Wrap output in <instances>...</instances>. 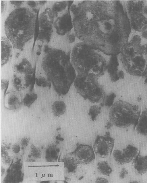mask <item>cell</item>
Listing matches in <instances>:
<instances>
[{
  "mask_svg": "<svg viewBox=\"0 0 147 183\" xmlns=\"http://www.w3.org/2000/svg\"><path fill=\"white\" fill-rule=\"evenodd\" d=\"M119 65L117 55L110 56L108 62L107 70L112 82H115L119 79L118 75Z\"/></svg>",
  "mask_w": 147,
  "mask_h": 183,
  "instance_id": "obj_12",
  "label": "cell"
},
{
  "mask_svg": "<svg viewBox=\"0 0 147 183\" xmlns=\"http://www.w3.org/2000/svg\"><path fill=\"white\" fill-rule=\"evenodd\" d=\"M76 35L75 33H72L69 34L68 36V39L69 43H71L75 41L76 40Z\"/></svg>",
  "mask_w": 147,
  "mask_h": 183,
  "instance_id": "obj_30",
  "label": "cell"
},
{
  "mask_svg": "<svg viewBox=\"0 0 147 183\" xmlns=\"http://www.w3.org/2000/svg\"><path fill=\"white\" fill-rule=\"evenodd\" d=\"M35 83L39 86L42 87H50L51 83L47 79L44 77L39 76L36 78Z\"/></svg>",
  "mask_w": 147,
  "mask_h": 183,
  "instance_id": "obj_24",
  "label": "cell"
},
{
  "mask_svg": "<svg viewBox=\"0 0 147 183\" xmlns=\"http://www.w3.org/2000/svg\"><path fill=\"white\" fill-rule=\"evenodd\" d=\"M114 144V139L109 132H106L104 136H97L93 145V149L97 156L105 158L111 155Z\"/></svg>",
  "mask_w": 147,
  "mask_h": 183,
  "instance_id": "obj_8",
  "label": "cell"
},
{
  "mask_svg": "<svg viewBox=\"0 0 147 183\" xmlns=\"http://www.w3.org/2000/svg\"><path fill=\"white\" fill-rule=\"evenodd\" d=\"M71 153L78 164H88L95 158L92 147L87 145L81 144Z\"/></svg>",
  "mask_w": 147,
  "mask_h": 183,
  "instance_id": "obj_10",
  "label": "cell"
},
{
  "mask_svg": "<svg viewBox=\"0 0 147 183\" xmlns=\"http://www.w3.org/2000/svg\"><path fill=\"white\" fill-rule=\"evenodd\" d=\"M47 1H38L37 3L38 4L40 5H43L46 3Z\"/></svg>",
  "mask_w": 147,
  "mask_h": 183,
  "instance_id": "obj_41",
  "label": "cell"
},
{
  "mask_svg": "<svg viewBox=\"0 0 147 183\" xmlns=\"http://www.w3.org/2000/svg\"><path fill=\"white\" fill-rule=\"evenodd\" d=\"M118 75L119 79H123L124 78L125 74L123 71H119L118 72Z\"/></svg>",
  "mask_w": 147,
  "mask_h": 183,
  "instance_id": "obj_37",
  "label": "cell"
},
{
  "mask_svg": "<svg viewBox=\"0 0 147 183\" xmlns=\"http://www.w3.org/2000/svg\"><path fill=\"white\" fill-rule=\"evenodd\" d=\"M12 150L13 152L15 153H18L20 150V147L19 145L15 144L13 145Z\"/></svg>",
  "mask_w": 147,
  "mask_h": 183,
  "instance_id": "obj_33",
  "label": "cell"
},
{
  "mask_svg": "<svg viewBox=\"0 0 147 183\" xmlns=\"http://www.w3.org/2000/svg\"><path fill=\"white\" fill-rule=\"evenodd\" d=\"M144 82H145L146 84L147 85V78H146Z\"/></svg>",
  "mask_w": 147,
  "mask_h": 183,
  "instance_id": "obj_42",
  "label": "cell"
},
{
  "mask_svg": "<svg viewBox=\"0 0 147 183\" xmlns=\"http://www.w3.org/2000/svg\"><path fill=\"white\" fill-rule=\"evenodd\" d=\"M37 94L33 92H29L25 95L23 101V104L25 106L30 108L31 105L38 98Z\"/></svg>",
  "mask_w": 147,
  "mask_h": 183,
  "instance_id": "obj_21",
  "label": "cell"
},
{
  "mask_svg": "<svg viewBox=\"0 0 147 183\" xmlns=\"http://www.w3.org/2000/svg\"><path fill=\"white\" fill-rule=\"evenodd\" d=\"M120 3L115 0L74 2L70 11L76 37L106 55L119 53L124 41Z\"/></svg>",
  "mask_w": 147,
  "mask_h": 183,
  "instance_id": "obj_1",
  "label": "cell"
},
{
  "mask_svg": "<svg viewBox=\"0 0 147 183\" xmlns=\"http://www.w3.org/2000/svg\"><path fill=\"white\" fill-rule=\"evenodd\" d=\"M27 4L30 7L32 8L36 7L38 4L37 3L34 1H27Z\"/></svg>",
  "mask_w": 147,
  "mask_h": 183,
  "instance_id": "obj_34",
  "label": "cell"
},
{
  "mask_svg": "<svg viewBox=\"0 0 147 183\" xmlns=\"http://www.w3.org/2000/svg\"><path fill=\"white\" fill-rule=\"evenodd\" d=\"M4 106L11 110L18 109L21 104V97L18 93L11 91L7 93L5 96Z\"/></svg>",
  "mask_w": 147,
  "mask_h": 183,
  "instance_id": "obj_11",
  "label": "cell"
},
{
  "mask_svg": "<svg viewBox=\"0 0 147 183\" xmlns=\"http://www.w3.org/2000/svg\"><path fill=\"white\" fill-rule=\"evenodd\" d=\"M41 67L59 95L67 94L76 76L69 53L61 49L45 46Z\"/></svg>",
  "mask_w": 147,
  "mask_h": 183,
  "instance_id": "obj_2",
  "label": "cell"
},
{
  "mask_svg": "<svg viewBox=\"0 0 147 183\" xmlns=\"http://www.w3.org/2000/svg\"><path fill=\"white\" fill-rule=\"evenodd\" d=\"M138 106L125 101H117L111 107L109 118L113 124L119 128L127 127L134 123L138 117Z\"/></svg>",
  "mask_w": 147,
  "mask_h": 183,
  "instance_id": "obj_6",
  "label": "cell"
},
{
  "mask_svg": "<svg viewBox=\"0 0 147 183\" xmlns=\"http://www.w3.org/2000/svg\"><path fill=\"white\" fill-rule=\"evenodd\" d=\"M15 68L18 73L25 75L32 74L34 70L30 62L25 58L23 59L18 64L16 65Z\"/></svg>",
  "mask_w": 147,
  "mask_h": 183,
  "instance_id": "obj_15",
  "label": "cell"
},
{
  "mask_svg": "<svg viewBox=\"0 0 147 183\" xmlns=\"http://www.w3.org/2000/svg\"><path fill=\"white\" fill-rule=\"evenodd\" d=\"M55 18L51 9L47 8L38 17L39 31L37 40L49 42L53 31L52 28Z\"/></svg>",
  "mask_w": 147,
  "mask_h": 183,
  "instance_id": "obj_7",
  "label": "cell"
},
{
  "mask_svg": "<svg viewBox=\"0 0 147 183\" xmlns=\"http://www.w3.org/2000/svg\"><path fill=\"white\" fill-rule=\"evenodd\" d=\"M52 147H50L46 151L47 158L51 160L55 158L57 154V151Z\"/></svg>",
  "mask_w": 147,
  "mask_h": 183,
  "instance_id": "obj_28",
  "label": "cell"
},
{
  "mask_svg": "<svg viewBox=\"0 0 147 183\" xmlns=\"http://www.w3.org/2000/svg\"><path fill=\"white\" fill-rule=\"evenodd\" d=\"M36 19V12L25 7H17L9 14L4 30L13 48L23 51L25 44L33 38Z\"/></svg>",
  "mask_w": 147,
  "mask_h": 183,
  "instance_id": "obj_3",
  "label": "cell"
},
{
  "mask_svg": "<svg viewBox=\"0 0 147 183\" xmlns=\"http://www.w3.org/2000/svg\"><path fill=\"white\" fill-rule=\"evenodd\" d=\"M10 2L12 5L19 7L24 1H10Z\"/></svg>",
  "mask_w": 147,
  "mask_h": 183,
  "instance_id": "obj_31",
  "label": "cell"
},
{
  "mask_svg": "<svg viewBox=\"0 0 147 183\" xmlns=\"http://www.w3.org/2000/svg\"><path fill=\"white\" fill-rule=\"evenodd\" d=\"M96 181H97V182H100L101 181H102V182H107V181L105 178H99L96 179Z\"/></svg>",
  "mask_w": 147,
  "mask_h": 183,
  "instance_id": "obj_39",
  "label": "cell"
},
{
  "mask_svg": "<svg viewBox=\"0 0 147 183\" xmlns=\"http://www.w3.org/2000/svg\"><path fill=\"white\" fill-rule=\"evenodd\" d=\"M70 7L67 8L54 21L53 26L56 32L59 35H65L73 28Z\"/></svg>",
  "mask_w": 147,
  "mask_h": 183,
  "instance_id": "obj_9",
  "label": "cell"
},
{
  "mask_svg": "<svg viewBox=\"0 0 147 183\" xmlns=\"http://www.w3.org/2000/svg\"><path fill=\"white\" fill-rule=\"evenodd\" d=\"M97 168L100 174L108 176H109L112 172V169L107 161H101L97 165Z\"/></svg>",
  "mask_w": 147,
  "mask_h": 183,
  "instance_id": "obj_20",
  "label": "cell"
},
{
  "mask_svg": "<svg viewBox=\"0 0 147 183\" xmlns=\"http://www.w3.org/2000/svg\"><path fill=\"white\" fill-rule=\"evenodd\" d=\"M116 95L114 93H111L106 96L104 103L106 107H111L113 104Z\"/></svg>",
  "mask_w": 147,
  "mask_h": 183,
  "instance_id": "obj_25",
  "label": "cell"
},
{
  "mask_svg": "<svg viewBox=\"0 0 147 183\" xmlns=\"http://www.w3.org/2000/svg\"><path fill=\"white\" fill-rule=\"evenodd\" d=\"M6 7V4L5 2L3 0H1V14L5 11Z\"/></svg>",
  "mask_w": 147,
  "mask_h": 183,
  "instance_id": "obj_35",
  "label": "cell"
},
{
  "mask_svg": "<svg viewBox=\"0 0 147 183\" xmlns=\"http://www.w3.org/2000/svg\"><path fill=\"white\" fill-rule=\"evenodd\" d=\"M112 125L113 124L110 121V122H109L107 123V124L105 127L107 128V129H109L111 128Z\"/></svg>",
  "mask_w": 147,
  "mask_h": 183,
  "instance_id": "obj_40",
  "label": "cell"
},
{
  "mask_svg": "<svg viewBox=\"0 0 147 183\" xmlns=\"http://www.w3.org/2000/svg\"><path fill=\"white\" fill-rule=\"evenodd\" d=\"M101 107L97 105L91 106L89 109L88 114L91 116L92 121L96 120V117L101 112Z\"/></svg>",
  "mask_w": 147,
  "mask_h": 183,
  "instance_id": "obj_23",
  "label": "cell"
},
{
  "mask_svg": "<svg viewBox=\"0 0 147 183\" xmlns=\"http://www.w3.org/2000/svg\"><path fill=\"white\" fill-rule=\"evenodd\" d=\"M9 85V81L6 79L1 80V88L4 90V95L5 94Z\"/></svg>",
  "mask_w": 147,
  "mask_h": 183,
  "instance_id": "obj_29",
  "label": "cell"
},
{
  "mask_svg": "<svg viewBox=\"0 0 147 183\" xmlns=\"http://www.w3.org/2000/svg\"><path fill=\"white\" fill-rule=\"evenodd\" d=\"M138 152L137 148L131 145H128L122 151V156L124 164L128 163L135 159Z\"/></svg>",
  "mask_w": 147,
  "mask_h": 183,
  "instance_id": "obj_14",
  "label": "cell"
},
{
  "mask_svg": "<svg viewBox=\"0 0 147 183\" xmlns=\"http://www.w3.org/2000/svg\"><path fill=\"white\" fill-rule=\"evenodd\" d=\"M34 69V72L32 74L25 75L24 77L25 84L24 85L26 88L30 87L31 92L33 89L34 85L35 83V69Z\"/></svg>",
  "mask_w": 147,
  "mask_h": 183,
  "instance_id": "obj_22",
  "label": "cell"
},
{
  "mask_svg": "<svg viewBox=\"0 0 147 183\" xmlns=\"http://www.w3.org/2000/svg\"><path fill=\"white\" fill-rule=\"evenodd\" d=\"M12 45L7 37H1V66H3L9 60L11 56Z\"/></svg>",
  "mask_w": 147,
  "mask_h": 183,
  "instance_id": "obj_13",
  "label": "cell"
},
{
  "mask_svg": "<svg viewBox=\"0 0 147 183\" xmlns=\"http://www.w3.org/2000/svg\"><path fill=\"white\" fill-rule=\"evenodd\" d=\"M135 168L140 174L147 172V156H140L135 159L134 163Z\"/></svg>",
  "mask_w": 147,
  "mask_h": 183,
  "instance_id": "obj_17",
  "label": "cell"
},
{
  "mask_svg": "<svg viewBox=\"0 0 147 183\" xmlns=\"http://www.w3.org/2000/svg\"><path fill=\"white\" fill-rule=\"evenodd\" d=\"M121 153V151L116 150L114 151L113 154V157L117 163L121 165L124 164Z\"/></svg>",
  "mask_w": 147,
  "mask_h": 183,
  "instance_id": "obj_27",
  "label": "cell"
},
{
  "mask_svg": "<svg viewBox=\"0 0 147 183\" xmlns=\"http://www.w3.org/2000/svg\"><path fill=\"white\" fill-rule=\"evenodd\" d=\"M12 84L14 88L18 91H21L23 89L21 77H14L12 81Z\"/></svg>",
  "mask_w": 147,
  "mask_h": 183,
  "instance_id": "obj_26",
  "label": "cell"
},
{
  "mask_svg": "<svg viewBox=\"0 0 147 183\" xmlns=\"http://www.w3.org/2000/svg\"><path fill=\"white\" fill-rule=\"evenodd\" d=\"M65 167L69 172H75L78 164L76 161L71 153H68L65 157Z\"/></svg>",
  "mask_w": 147,
  "mask_h": 183,
  "instance_id": "obj_19",
  "label": "cell"
},
{
  "mask_svg": "<svg viewBox=\"0 0 147 183\" xmlns=\"http://www.w3.org/2000/svg\"><path fill=\"white\" fill-rule=\"evenodd\" d=\"M101 52L82 42L76 44L70 56L71 63L78 75L97 79L104 75L109 59L107 60Z\"/></svg>",
  "mask_w": 147,
  "mask_h": 183,
  "instance_id": "obj_4",
  "label": "cell"
},
{
  "mask_svg": "<svg viewBox=\"0 0 147 183\" xmlns=\"http://www.w3.org/2000/svg\"><path fill=\"white\" fill-rule=\"evenodd\" d=\"M98 79L78 75L74 82L77 92L84 99L92 103H104L106 94Z\"/></svg>",
  "mask_w": 147,
  "mask_h": 183,
  "instance_id": "obj_5",
  "label": "cell"
},
{
  "mask_svg": "<svg viewBox=\"0 0 147 183\" xmlns=\"http://www.w3.org/2000/svg\"><path fill=\"white\" fill-rule=\"evenodd\" d=\"M32 154L34 156L37 157H38L40 155V151L38 149H32Z\"/></svg>",
  "mask_w": 147,
  "mask_h": 183,
  "instance_id": "obj_36",
  "label": "cell"
},
{
  "mask_svg": "<svg viewBox=\"0 0 147 183\" xmlns=\"http://www.w3.org/2000/svg\"><path fill=\"white\" fill-rule=\"evenodd\" d=\"M136 130L138 134L147 136V110L142 112L136 125Z\"/></svg>",
  "mask_w": 147,
  "mask_h": 183,
  "instance_id": "obj_16",
  "label": "cell"
},
{
  "mask_svg": "<svg viewBox=\"0 0 147 183\" xmlns=\"http://www.w3.org/2000/svg\"><path fill=\"white\" fill-rule=\"evenodd\" d=\"M51 109L54 115L59 117L65 113L66 110V105L63 101H56L52 105Z\"/></svg>",
  "mask_w": 147,
  "mask_h": 183,
  "instance_id": "obj_18",
  "label": "cell"
},
{
  "mask_svg": "<svg viewBox=\"0 0 147 183\" xmlns=\"http://www.w3.org/2000/svg\"><path fill=\"white\" fill-rule=\"evenodd\" d=\"M29 142V140L27 138L25 137L22 139L20 141V144L24 146H27Z\"/></svg>",
  "mask_w": 147,
  "mask_h": 183,
  "instance_id": "obj_32",
  "label": "cell"
},
{
  "mask_svg": "<svg viewBox=\"0 0 147 183\" xmlns=\"http://www.w3.org/2000/svg\"><path fill=\"white\" fill-rule=\"evenodd\" d=\"M126 171L124 169L122 170L120 173L119 177L121 178H123L124 176L126 174Z\"/></svg>",
  "mask_w": 147,
  "mask_h": 183,
  "instance_id": "obj_38",
  "label": "cell"
}]
</instances>
